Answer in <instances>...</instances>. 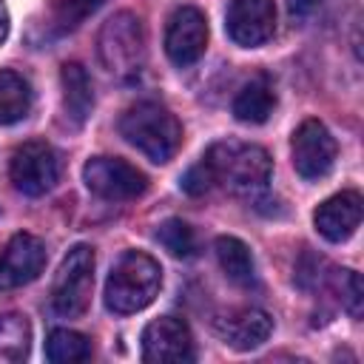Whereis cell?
I'll return each mask as SVG.
<instances>
[{
	"mask_svg": "<svg viewBox=\"0 0 364 364\" xmlns=\"http://www.w3.org/2000/svg\"><path fill=\"white\" fill-rule=\"evenodd\" d=\"M31 111V88L28 82L14 74L0 68V125L20 122Z\"/></svg>",
	"mask_w": 364,
	"mask_h": 364,
	"instance_id": "18",
	"label": "cell"
},
{
	"mask_svg": "<svg viewBox=\"0 0 364 364\" xmlns=\"http://www.w3.org/2000/svg\"><path fill=\"white\" fill-rule=\"evenodd\" d=\"M213 247H216V259H219V267L225 270V276L239 287H250L256 279V264H253L247 245L236 236H219Z\"/></svg>",
	"mask_w": 364,
	"mask_h": 364,
	"instance_id": "17",
	"label": "cell"
},
{
	"mask_svg": "<svg viewBox=\"0 0 364 364\" xmlns=\"http://www.w3.org/2000/svg\"><path fill=\"white\" fill-rule=\"evenodd\" d=\"M97 51L108 74L128 80L136 77L145 65V28L142 20L131 11H119L102 23L97 37Z\"/></svg>",
	"mask_w": 364,
	"mask_h": 364,
	"instance_id": "4",
	"label": "cell"
},
{
	"mask_svg": "<svg viewBox=\"0 0 364 364\" xmlns=\"http://www.w3.org/2000/svg\"><path fill=\"white\" fill-rule=\"evenodd\" d=\"M162 287V267L142 250H128L117 259L105 279V307L125 316L148 307Z\"/></svg>",
	"mask_w": 364,
	"mask_h": 364,
	"instance_id": "2",
	"label": "cell"
},
{
	"mask_svg": "<svg viewBox=\"0 0 364 364\" xmlns=\"http://www.w3.org/2000/svg\"><path fill=\"white\" fill-rule=\"evenodd\" d=\"M105 0H54L48 11V28L57 34H65L77 28L88 14H94Z\"/></svg>",
	"mask_w": 364,
	"mask_h": 364,
	"instance_id": "21",
	"label": "cell"
},
{
	"mask_svg": "<svg viewBox=\"0 0 364 364\" xmlns=\"http://www.w3.org/2000/svg\"><path fill=\"white\" fill-rule=\"evenodd\" d=\"M60 80H63V108L68 119H74V125H82L94 108L91 80L80 63H65L60 71Z\"/></svg>",
	"mask_w": 364,
	"mask_h": 364,
	"instance_id": "15",
	"label": "cell"
},
{
	"mask_svg": "<svg viewBox=\"0 0 364 364\" xmlns=\"http://www.w3.org/2000/svg\"><path fill=\"white\" fill-rule=\"evenodd\" d=\"M9 179L26 196L48 193L60 179L57 151L43 139H28V142L17 145L11 154V162H9Z\"/></svg>",
	"mask_w": 364,
	"mask_h": 364,
	"instance_id": "6",
	"label": "cell"
},
{
	"mask_svg": "<svg viewBox=\"0 0 364 364\" xmlns=\"http://www.w3.org/2000/svg\"><path fill=\"white\" fill-rule=\"evenodd\" d=\"M273 108H276V91L267 77H256L247 85H242V91L233 100V117L250 125H262L273 114Z\"/></svg>",
	"mask_w": 364,
	"mask_h": 364,
	"instance_id": "16",
	"label": "cell"
},
{
	"mask_svg": "<svg viewBox=\"0 0 364 364\" xmlns=\"http://www.w3.org/2000/svg\"><path fill=\"white\" fill-rule=\"evenodd\" d=\"M199 162L205 165L210 185H222L236 196H250L264 191L273 168L264 148L250 142H236V139L210 145Z\"/></svg>",
	"mask_w": 364,
	"mask_h": 364,
	"instance_id": "1",
	"label": "cell"
},
{
	"mask_svg": "<svg viewBox=\"0 0 364 364\" xmlns=\"http://www.w3.org/2000/svg\"><path fill=\"white\" fill-rule=\"evenodd\" d=\"M225 28L233 43L253 48L273 37L276 31V6L273 0H230Z\"/></svg>",
	"mask_w": 364,
	"mask_h": 364,
	"instance_id": "11",
	"label": "cell"
},
{
	"mask_svg": "<svg viewBox=\"0 0 364 364\" xmlns=\"http://www.w3.org/2000/svg\"><path fill=\"white\" fill-rule=\"evenodd\" d=\"M318 6H321V0H287V11H290L293 20H304V17H310Z\"/></svg>",
	"mask_w": 364,
	"mask_h": 364,
	"instance_id": "25",
	"label": "cell"
},
{
	"mask_svg": "<svg viewBox=\"0 0 364 364\" xmlns=\"http://www.w3.org/2000/svg\"><path fill=\"white\" fill-rule=\"evenodd\" d=\"M290 154H293V168L301 179H321L333 171L336 165V139L333 134L327 131L324 122L318 119H304L296 131H293V139H290Z\"/></svg>",
	"mask_w": 364,
	"mask_h": 364,
	"instance_id": "7",
	"label": "cell"
},
{
	"mask_svg": "<svg viewBox=\"0 0 364 364\" xmlns=\"http://www.w3.org/2000/svg\"><path fill=\"white\" fill-rule=\"evenodd\" d=\"M142 358L148 364H185L193 361V336L176 316L154 318L142 333Z\"/></svg>",
	"mask_w": 364,
	"mask_h": 364,
	"instance_id": "9",
	"label": "cell"
},
{
	"mask_svg": "<svg viewBox=\"0 0 364 364\" xmlns=\"http://www.w3.org/2000/svg\"><path fill=\"white\" fill-rule=\"evenodd\" d=\"M46 267V245L31 233H14L0 250V290L34 282Z\"/></svg>",
	"mask_w": 364,
	"mask_h": 364,
	"instance_id": "12",
	"label": "cell"
},
{
	"mask_svg": "<svg viewBox=\"0 0 364 364\" xmlns=\"http://www.w3.org/2000/svg\"><path fill=\"white\" fill-rule=\"evenodd\" d=\"M31 327L26 316H3L0 318V364H14L28 355Z\"/></svg>",
	"mask_w": 364,
	"mask_h": 364,
	"instance_id": "20",
	"label": "cell"
},
{
	"mask_svg": "<svg viewBox=\"0 0 364 364\" xmlns=\"http://www.w3.org/2000/svg\"><path fill=\"white\" fill-rule=\"evenodd\" d=\"M94 287V247L74 245L65 259L60 262V270L51 284V307L60 316H82L91 301Z\"/></svg>",
	"mask_w": 364,
	"mask_h": 364,
	"instance_id": "5",
	"label": "cell"
},
{
	"mask_svg": "<svg viewBox=\"0 0 364 364\" xmlns=\"http://www.w3.org/2000/svg\"><path fill=\"white\" fill-rule=\"evenodd\" d=\"M119 134L142 151L151 162H168L182 145V125L179 119L159 102H136L119 119Z\"/></svg>",
	"mask_w": 364,
	"mask_h": 364,
	"instance_id": "3",
	"label": "cell"
},
{
	"mask_svg": "<svg viewBox=\"0 0 364 364\" xmlns=\"http://www.w3.org/2000/svg\"><path fill=\"white\" fill-rule=\"evenodd\" d=\"M46 358L51 364H77L91 358V341L88 336L77 330H54L46 341Z\"/></svg>",
	"mask_w": 364,
	"mask_h": 364,
	"instance_id": "19",
	"label": "cell"
},
{
	"mask_svg": "<svg viewBox=\"0 0 364 364\" xmlns=\"http://www.w3.org/2000/svg\"><path fill=\"white\" fill-rule=\"evenodd\" d=\"M156 242L176 259H191L196 253V233L182 219H165L156 228Z\"/></svg>",
	"mask_w": 364,
	"mask_h": 364,
	"instance_id": "22",
	"label": "cell"
},
{
	"mask_svg": "<svg viewBox=\"0 0 364 364\" xmlns=\"http://www.w3.org/2000/svg\"><path fill=\"white\" fill-rule=\"evenodd\" d=\"M6 34H9V9H6V3L0 0V43L6 40Z\"/></svg>",
	"mask_w": 364,
	"mask_h": 364,
	"instance_id": "26",
	"label": "cell"
},
{
	"mask_svg": "<svg viewBox=\"0 0 364 364\" xmlns=\"http://www.w3.org/2000/svg\"><path fill=\"white\" fill-rule=\"evenodd\" d=\"M316 230L327 242H344L355 233L361 225V196L355 191H341L330 199H324L313 213Z\"/></svg>",
	"mask_w": 364,
	"mask_h": 364,
	"instance_id": "13",
	"label": "cell"
},
{
	"mask_svg": "<svg viewBox=\"0 0 364 364\" xmlns=\"http://www.w3.org/2000/svg\"><path fill=\"white\" fill-rule=\"evenodd\" d=\"M222 341L233 350H253L259 344L267 341L270 330H273V321L264 310H256V307H245V310H236L230 316H225L219 324H216Z\"/></svg>",
	"mask_w": 364,
	"mask_h": 364,
	"instance_id": "14",
	"label": "cell"
},
{
	"mask_svg": "<svg viewBox=\"0 0 364 364\" xmlns=\"http://www.w3.org/2000/svg\"><path fill=\"white\" fill-rule=\"evenodd\" d=\"M82 179L91 193L111 199V202H125L136 199L145 193L148 179L142 171H136L131 162L117 159V156H94L82 168Z\"/></svg>",
	"mask_w": 364,
	"mask_h": 364,
	"instance_id": "8",
	"label": "cell"
},
{
	"mask_svg": "<svg viewBox=\"0 0 364 364\" xmlns=\"http://www.w3.org/2000/svg\"><path fill=\"white\" fill-rule=\"evenodd\" d=\"M338 287H341V301L350 310L353 318L361 316V301H364V290H361V279L355 270H341L338 276Z\"/></svg>",
	"mask_w": 364,
	"mask_h": 364,
	"instance_id": "23",
	"label": "cell"
},
{
	"mask_svg": "<svg viewBox=\"0 0 364 364\" xmlns=\"http://www.w3.org/2000/svg\"><path fill=\"white\" fill-rule=\"evenodd\" d=\"M210 188H213V185H210V176H208V171H205L202 162H196V165L182 176V191L191 193V196H202V193H208Z\"/></svg>",
	"mask_w": 364,
	"mask_h": 364,
	"instance_id": "24",
	"label": "cell"
},
{
	"mask_svg": "<svg viewBox=\"0 0 364 364\" xmlns=\"http://www.w3.org/2000/svg\"><path fill=\"white\" fill-rule=\"evenodd\" d=\"M208 20L196 6H179L165 28V51L173 65H191L205 54Z\"/></svg>",
	"mask_w": 364,
	"mask_h": 364,
	"instance_id": "10",
	"label": "cell"
}]
</instances>
